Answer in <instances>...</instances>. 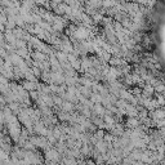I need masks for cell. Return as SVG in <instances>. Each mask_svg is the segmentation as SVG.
Wrapping results in <instances>:
<instances>
[{"instance_id": "cell-1", "label": "cell", "mask_w": 165, "mask_h": 165, "mask_svg": "<svg viewBox=\"0 0 165 165\" xmlns=\"http://www.w3.org/2000/svg\"><path fill=\"white\" fill-rule=\"evenodd\" d=\"M14 25H16V17H8L7 23H5L7 30H11V28H13Z\"/></svg>"}, {"instance_id": "cell-2", "label": "cell", "mask_w": 165, "mask_h": 165, "mask_svg": "<svg viewBox=\"0 0 165 165\" xmlns=\"http://www.w3.org/2000/svg\"><path fill=\"white\" fill-rule=\"evenodd\" d=\"M0 160H2V161L9 160V159H8V152L4 151V150H2V148H0Z\"/></svg>"}, {"instance_id": "cell-3", "label": "cell", "mask_w": 165, "mask_h": 165, "mask_svg": "<svg viewBox=\"0 0 165 165\" xmlns=\"http://www.w3.org/2000/svg\"><path fill=\"white\" fill-rule=\"evenodd\" d=\"M8 107L12 110V112H13V111H18V105L16 103V102H11V103H9V106H8Z\"/></svg>"}, {"instance_id": "cell-4", "label": "cell", "mask_w": 165, "mask_h": 165, "mask_svg": "<svg viewBox=\"0 0 165 165\" xmlns=\"http://www.w3.org/2000/svg\"><path fill=\"white\" fill-rule=\"evenodd\" d=\"M11 165H21V164H19V163L17 161V160H16V159H13V160H12V161H11Z\"/></svg>"}]
</instances>
